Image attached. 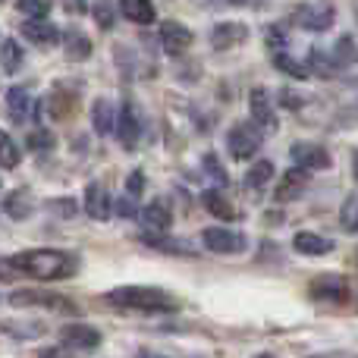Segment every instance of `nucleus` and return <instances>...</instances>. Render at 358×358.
<instances>
[{"instance_id":"dca6fc26","label":"nucleus","mask_w":358,"mask_h":358,"mask_svg":"<svg viewBox=\"0 0 358 358\" xmlns=\"http://www.w3.org/2000/svg\"><path fill=\"white\" fill-rule=\"evenodd\" d=\"M248 38V29L242 22H217V29L210 31V41L217 50H229L236 44H242Z\"/></svg>"},{"instance_id":"79ce46f5","label":"nucleus","mask_w":358,"mask_h":358,"mask_svg":"<svg viewBox=\"0 0 358 358\" xmlns=\"http://www.w3.org/2000/svg\"><path fill=\"white\" fill-rule=\"evenodd\" d=\"M50 208H54L57 214H66V217H73V214H76V204L69 201V198H66V201H50Z\"/></svg>"},{"instance_id":"393cba45","label":"nucleus","mask_w":358,"mask_h":358,"mask_svg":"<svg viewBox=\"0 0 358 358\" xmlns=\"http://www.w3.org/2000/svg\"><path fill=\"white\" fill-rule=\"evenodd\" d=\"M76 104H79V98H76L73 92H66L63 94V88H57L54 94H50V117L54 120H66V117H73L76 113Z\"/></svg>"},{"instance_id":"9d476101","label":"nucleus","mask_w":358,"mask_h":358,"mask_svg":"<svg viewBox=\"0 0 358 358\" xmlns=\"http://www.w3.org/2000/svg\"><path fill=\"white\" fill-rule=\"evenodd\" d=\"M201 242L210 248L214 255H239L245 248V236L233 233V229H223V227H210L201 233Z\"/></svg>"},{"instance_id":"5701e85b","label":"nucleus","mask_w":358,"mask_h":358,"mask_svg":"<svg viewBox=\"0 0 358 358\" xmlns=\"http://www.w3.org/2000/svg\"><path fill=\"white\" fill-rule=\"evenodd\" d=\"M120 13H123L129 22H138V25H151L155 22V3H148V0H123L120 3Z\"/></svg>"},{"instance_id":"49530a36","label":"nucleus","mask_w":358,"mask_h":358,"mask_svg":"<svg viewBox=\"0 0 358 358\" xmlns=\"http://www.w3.org/2000/svg\"><path fill=\"white\" fill-rule=\"evenodd\" d=\"M255 358H277V355H273V352H264V355H255Z\"/></svg>"},{"instance_id":"37998d69","label":"nucleus","mask_w":358,"mask_h":358,"mask_svg":"<svg viewBox=\"0 0 358 358\" xmlns=\"http://www.w3.org/2000/svg\"><path fill=\"white\" fill-rule=\"evenodd\" d=\"M280 104H283V107H302V94L283 92V94H280Z\"/></svg>"},{"instance_id":"cd10ccee","label":"nucleus","mask_w":358,"mask_h":358,"mask_svg":"<svg viewBox=\"0 0 358 358\" xmlns=\"http://www.w3.org/2000/svg\"><path fill=\"white\" fill-rule=\"evenodd\" d=\"M271 179H273V164L271 161H258L252 170H248L245 182H248V189L261 192V189H267V182H271Z\"/></svg>"},{"instance_id":"c756f323","label":"nucleus","mask_w":358,"mask_h":358,"mask_svg":"<svg viewBox=\"0 0 358 358\" xmlns=\"http://www.w3.org/2000/svg\"><path fill=\"white\" fill-rule=\"evenodd\" d=\"M0 330L10 336H19V340H31V336H41L44 334V324H31V327H25V324H10V321H0Z\"/></svg>"},{"instance_id":"473e14b6","label":"nucleus","mask_w":358,"mask_h":358,"mask_svg":"<svg viewBox=\"0 0 358 358\" xmlns=\"http://www.w3.org/2000/svg\"><path fill=\"white\" fill-rule=\"evenodd\" d=\"M92 13L104 31H110L113 22H117V3H92Z\"/></svg>"},{"instance_id":"4be33fe9","label":"nucleus","mask_w":358,"mask_h":358,"mask_svg":"<svg viewBox=\"0 0 358 358\" xmlns=\"http://www.w3.org/2000/svg\"><path fill=\"white\" fill-rule=\"evenodd\" d=\"M29 107H31L29 88H22V85H13L10 92H6V113H10V120H16V123H22V120L29 117Z\"/></svg>"},{"instance_id":"58836bf2","label":"nucleus","mask_w":358,"mask_h":358,"mask_svg":"<svg viewBox=\"0 0 358 358\" xmlns=\"http://www.w3.org/2000/svg\"><path fill=\"white\" fill-rule=\"evenodd\" d=\"M145 185H148V179H145L142 170H132V173L126 176V195H129V198L142 195V192H145Z\"/></svg>"},{"instance_id":"09e8293b","label":"nucleus","mask_w":358,"mask_h":358,"mask_svg":"<svg viewBox=\"0 0 358 358\" xmlns=\"http://www.w3.org/2000/svg\"><path fill=\"white\" fill-rule=\"evenodd\" d=\"M321 358H343V355H321Z\"/></svg>"},{"instance_id":"423d86ee","label":"nucleus","mask_w":358,"mask_h":358,"mask_svg":"<svg viewBox=\"0 0 358 358\" xmlns=\"http://www.w3.org/2000/svg\"><path fill=\"white\" fill-rule=\"evenodd\" d=\"M289 157L299 170H327L330 164V151L324 145H315V142H296L289 148Z\"/></svg>"},{"instance_id":"e433bc0d","label":"nucleus","mask_w":358,"mask_h":358,"mask_svg":"<svg viewBox=\"0 0 358 358\" xmlns=\"http://www.w3.org/2000/svg\"><path fill=\"white\" fill-rule=\"evenodd\" d=\"M19 13H25L29 19H44L50 13V3H35V0H19L16 3Z\"/></svg>"},{"instance_id":"ea45409f","label":"nucleus","mask_w":358,"mask_h":358,"mask_svg":"<svg viewBox=\"0 0 358 358\" xmlns=\"http://www.w3.org/2000/svg\"><path fill=\"white\" fill-rule=\"evenodd\" d=\"M113 210H117L120 217H138V208H136V201H132L129 195L117 198V201H113Z\"/></svg>"},{"instance_id":"4c0bfd02","label":"nucleus","mask_w":358,"mask_h":358,"mask_svg":"<svg viewBox=\"0 0 358 358\" xmlns=\"http://www.w3.org/2000/svg\"><path fill=\"white\" fill-rule=\"evenodd\" d=\"M264 44L271 48V54H273V57L283 54V48H286V35H283V29H277V25H273V29H267Z\"/></svg>"},{"instance_id":"bb28decb","label":"nucleus","mask_w":358,"mask_h":358,"mask_svg":"<svg viewBox=\"0 0 358 358\" xmlns=\"http://www.w3.org/2000/svg\"><path fill=\"white\" fill-rule=\"evenodd\" d=\"M340 227H343V233H358V192H352V195L343 201Z\"/></svg>"},{"instance_id":"de8ad7c7","label":"nucleus","mask_w":358,"mask_h":358,"mask_svg":"<svg viewBox=\"0 0 358 358\" xmlns=\"http://www.w3.org/2000/svg\"><path fill=\"white\" fill-rule=\"evenodd\" d=\"M138 358H161V355H151V352H142V355H138Z\"/></svg>"},{"instance_id":"7c9ffc66","label":"nucleus","mask_w":358,"mask_h":358,"mask_svg":"<svg viewBox=\"0 0 358 358\" xmlns=\"http://www.w3.org/2000/svg\"><path fill=\"white\" fill-rule=\"evenodd\" d=\"M308 73H317V76H324V79H330V76L336 73V66L330 63L327 54H321V50H311V54H308Z\"/></svg>"},{"instance_id":"4468645a","label":"nucleus","mask_w":358,"mask_h":358,"mask_svg":"<svg viewBox=\"0 0 358 358\" xmlns=\"http://www.w3.org/2000/svg\"><path fill=\"white\" fill-rule=\"evenodd\" d=\"M308 182H311L308 170L289 167V170L283 173V179H280V185H277V201L286 204V201H296V198H302L305 189H308Z\"/></svg>"},{"instance_id":"a878e982","label":"nucleus","mask_w":358,"mask_h":358,"mask_svg":"<svg viewBox=\"0 0 358 358\" xmlns=\"http://www.w3.org/2000/svg\"><path fill=\"white\" fill-rule=\"evenodd\" d=\"M0 66H3L6 73H16V69L22 66V48L16 44V38H6V41L0 44Z\"/></svg>"},{"instance_id":"c03bdc74","label":"nucleus","mask_w":358,"mask_h":358,"mask_svg":"<svg viewBox=\"0 0 358 358\" xmlns=\"http://www.w3.org/2000/svg\"><path fill=\"white\" fill-rule=\"evenodd\" d=\"M38 358H63V352H60V349H41Z\"/></svg>"},{"instance_id":"a211bd4d","label":"nucleus","mask_w":358,"mask_h":358,"mask_svg":"<svg viewBox=\"0 0 358 358\" xmlns=\"http://www.w3.org/2000/svg\"><path fill=\"white\" fill-rule=\"evenodd\" d=\"M22 35L29 38L31 44H57L60 41V31H57L54 22H48V19H25L22 22Z\"/></svg>"},{"instance_id":"f704fd0d","label":"nucleus","mask_w":358,"mask_h":358,"mask_svg":"<svg viewBox=\"0 0 358 358\" xmlns=\"http://www.w3.org/2000/svg\"><path fill=\"white\" fill-rule=\"evenodd\" d=\"M273 63H277V66L283 69L286 76H296V79H305V76H308V66H302V63H296V60H292V57H286V54L273 57Z\"/></svg>"},{"instance_id":"1a4fd4ad","label":"nucleus","mask_w":358,"mask_h":358,"mask_svg":"<svg viewBox=\"0 0 358 358\" xmlns=\"http://www.w3.org/2000/svg\"><path fill=\"white\" fill-rule=\"evenodd\" d=\"M308 292H311V299H317V302H346L349 283L340 277V273H321L317 280H311Z\"/></svg>"},{"instance_id":"f3484780","label":"nucleus","mask_w":358,"mask_h":358,"mask_svg":"<svg viewBox=\"0 0 358 358\" xmlns=\"http://www.w3.org/2000/svg\"><path fill=\"white\" fill-rule=\"evenodd\" d=\"M117 107H113L110 98H98L92 104V123H94V132L98 136H110L113 129H117Z\"/></svg>"},{"instance_id":"f257e3e1","label":"nucleus","mask_w":358,"mask_h":358,"mask_svg":"<svg viewBox=\"0 0 358 358\" xmlns=\"http://www.w3.org/2000/svg\"><path fill=\"white\" fill-rule=\"evenodd\" d=\"M10 261L19 271V277H35V280H63L79 271V261L73 255L54 252V248H31V252L13 255Z\"/></svg>"},{"instance_id":"72a5a7b5","label":"nucleus","mask_w":358,"mask_h":358,"mask_svg":"<svg viewBox=\"0 0 358 358\" xmlns=\"http://www.w3.org/2000/svg\"><path fill=\"white\" fill-rule=\"evenodd\" d=\"M334 57L343 63V66H346V63H358V50H355V41H352V38H349V35L340 38V41H336Z\"/></svg>"},{"instance_id":"f8f14e48","label":"nucleus","mask_w":358,"mask_h":358,"mask_svg":"<svg viewBox=\"0 0 358 358\" xmlns=\"http://www.w3.org/2000/svg\"><path fill=\"white\" fill-rule=\"evenodd\" d=\"M170 220L173 217H170V208L164 201H151L138 210V223H142L145 236H164L170 229Z\"/></svg>"},{"instance_id":"8fccbe9b","label":"nucleus","mask_w":358,"mask_h":358,"mask_svg":"<svg viewBox=\"0 0 358 358\" xmlns=\"http://www.w3.org/2000/svg\"><path fill=\"white\" fill-rule=\"evenodd\" d=\"M355 264H358V248H355Z\"/></svg>"},{"instance_id":"c85d7f7f","label":"nucleus","mask_w":358,"mask_h":358,"mask_svg":"<svg viewBox=\"0 0 358 358\" xmlns=\"http://www.w3.org/2000/svg\"><path fill=\"white\" fill-rule=\"evenodd\" d=\"M19 161H22V151H19L16 142H13V138L0 129V167L13 170V167H19Z\"/></svg>"},{"instance_id":"9b49d317","label":"nucleus","mask_w":358,"mask_h":358,"mask_svg":"<svg viewBox=\"0 0 358 358\" xmlns=\"http://www.w3.org/2000/svg\"><path fill=\"white\" fill-rule=\"evenodd\" d=\"M60 340L66 343L69 349H98L101 346V330H94L92 324H63L60 327Z\"/></svg>"},{"instance_id":"aec40b11","label":"nucleus","mask_w":358,"mask_h":358,"mask_svg":"<svg viewBox=\"0 0 358 358\" xmlns=\"http://www.w3.org/2000/svg\"><path fill=\"white\" fill-rule=\"evenodd\" d=\"M292 248H296L299 255H330L334 252V242L330 239H324V236H317V233H299L296 236V242H292Z\"/></svg>"},{"instance_id":"7ed1b4c3","label":"nucleus","mask_w":358,"mask_h":358,"mask_svg":"<svg viewBox=\"0 0 358 358\" xmlns=\"http://www.w3.org/2000/svg\"><path fill=\"white\" fill-rule=\"evenodd\" d=\"M261 142H264V132H261L255 123H236L227 136L229 157H236V161H248V157H255L261 151Z\"/></svg>"},{"instance_id":"a18cd8bd","label":"nucleus","mask_w":358,"mask_h":358,"mask_svg":"<svg viewBox=\"0 0 358 358\" xmlns=\"http://www.w3.org/2000/svg\"><path fill=\"white\" fill-rule=\"evenodd\" d=\"M352 173H355V179H358V151H352Z\"/></svg>"},{"instance_id":"2eb2a0df","label":"nucleus","mask_w":358,"mask_h":358,"mask_svg":"<svg viewBox=\"0 0 358 358\" xmlns=\"http://www.w3.org/2000/svg\"><path fill=\"white\" fill-rule=\"evenodd\" d=\"M85 210L94 217V220H110L113 198H110V192H107L101 182H92L85 189Z\"/></svg>"},{"instance_id":"b1692460","label":"nucleus","mask_w":358,"mask_h":358,"mask_svg":"<svg viewBox=\"0 0 358 358\" xmlns=\"http://www.w3.org/2000/svg\"><path fill=\"white\" fill-rule=\"evenodd\" d=\"M201 204H204V208H208L214 217H220V220H236V217H239V210H236L233 204H229L217 189H208V192H204V195H201Z\"/></svg>"},{"instance_id":"0eeeda50","label":"nucleus","mask_w":358,"mask_h":358,"mask_svg":"<svg viewBox=\"0 0 358 358\" xmlns=\"http://www.w3.org/2000/svg\"><path fill=\"white\" fill-rule=\"evenodd\" d=\"M248 107H252V123L261 132H277V110H273V101L267 94V88H252L248 92Z\"/></svg>"},{"instance_id":"f03ea898","label":"nucleus","mask_w":358,"mask_h":358,"mask_svg":"<svg viewBox=\"0 0 358 358\" xmlns=\"http://www.w3.org/2000/svg\"><path fill=\"white\" fill-rule=\"evenodd\" d=\"M113 305L120 308H132V311H176L179 299L167 289H157V286H120V289L107 292Z\"/></svg>"},{"instance_id":"39448f33","label":"nucleus","mask_w":358,"mask_h":358,"mask_svg":"<svg viewBox=\"0 0 358 358\" xmlns=\"http://www.w3.org/2000/svg\"><path fill=\"white\" fill-rule=\"evenodd\" d=\"M296 22L305 31H327L336 22V10L334 3H302L296 10Z\"/></svg>"},{"instance_id":"412c9836","label":"nucleus","mask_w":358,"mask_h":358,"mask_svg":"<svg viewBox=\"0 0 358 358\" xmlns=\"http://www.w3.org/2000/svg\"><path fill=\"white\" fill-rule=\"evenodd\" d=\"M63 50H66L69 60L82 63V60H88V57H92V38L73 29V31H66V35H63Z\"/></svg>"},{"instance_id":"20e7f679","label":"nucleus","mask_w":358,"mask_h":358,"mask_svg":"<svg viewBox=\"0 0 358 358\" xmlns=\"http://www.w3.org/2000/svg\"><path fill=\"white\" fill-rule=\"evenodd\" d=\"M10 305L13 308H50V311H69L76 315V305L69 299L57 296V292H44V289H16L10 296Z\"/></svg>"},{"instance_id":"ddd939ff","label":"nucleus","mask_w":358,"mask_h":358,"mask_svg":"<svg viewBox=\"0 0 358 358\" xmlns=\"http://www.w3.org/2000/svg\"><path fill=\"white\" fill-rule=\"evenodd\" d=\"M161 44L170 57H179L192 48V31L176 19H167V22H161Z\"/></svg>"},{"instance_id":"2f4dec72","label":"nucleus","mask_w":358,"mask_h":358,"mask_svg":"<svg viewBox=\"0 0 358 358\" xmlns=\"http://www.w3.org/2000/svg\"><path fill=\"white\" fill-rule=\"evenodd\" d=\"M25 145H29L31 151H38V155H41V151H50V148H54L57 138H54V132H50V129H35L29 138H25Z\"/></svg>"},{"instance_id":"6ab92c4d","label":"nucleus","mask_w":358,"mask_h":358,"mask_svg":"<svg viewBox=\"0 0 358 358\" xmlns=\"http://www.w3.org/2000/svg\"><path fill=\"white\" fill-rule=\"evenodd\" d=\"M3 210L13 217V220H25L35 210V198L29 195V189H16L3 198Z\"/></svg>"},{"instance_id":"6e6552de","label":"nucleus","mask_w":358,"mask_h":358,"mask_svg":"<svg viewBox=\"0 0 358 358\" xmlns=\"http://www.w3.org/2000/svg\"><path fill=\"white\" fill-rule=\"evenodd\" d=\"M117 138L123 142L126 151H136L138 138H142V117H138L136 104L132 101H126L123 107H120V117H117Z\"/></svg>"},{"instance_id":"a19ab883","label":"nucleus","mask_w":358,"mask_h":358,"mask_svg":"<svg viewBox=\"0 0 358 358\" xmlns=\"http://www.w3.org/2000/svg\"><path fill=\"white\" fill-rule=\"evenodd\" d=\"M16 277H19V271L13 267V261L10 258H0V280L6 283V280H16Z\"/></svg>"},{"instance_id":"c9c22d12","label":"nucleus","mask_w":358,"mask_h":358,"mask_svg":"<svg viewBox=\"0 0 358 358\" xmlns=\"http://www.w3.org/2000/svg\"><path fill=\"white\" fill-rule=\"evenodd\" d=\"M204 170H208L210 179H217V185H227L229 182L227 170H223V164L217 161V155H204Z\"/></svg>"}]
</instances>
